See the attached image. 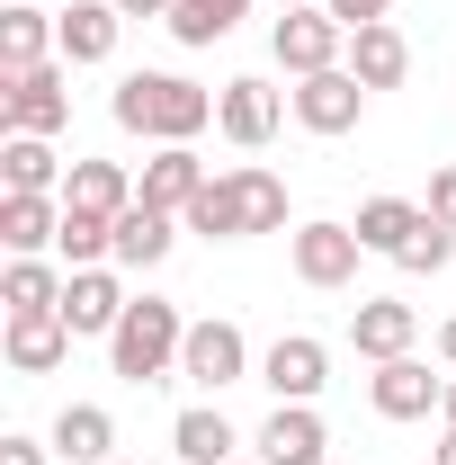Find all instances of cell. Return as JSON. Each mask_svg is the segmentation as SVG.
I'll return each instance as SVG.
<instances>
[{
    "label": "cell",
    "mask_w": 456,
    "mask_h": 465,
    "mask_svg": "<svg viewBox=\"0 0 456 465\" xmlns=\"http://www.w3.org/2000/svg\"><path fill=\"white\" fill-rule=\"evenodd\" d=\"M108 116L125 134H144V143H197V134L215 125V90H197V81H179V72H125Z\"/></svg>",
    "instance_id": "6da1fadb"
},
{
    "label": "cell",
    "mask_w": 456,
    "mask_h": 465,
    "mask_svg": "<svg viewBox=\"0 0 456 465\" xmlns=\"http://www.w3.org/2000/svg\"><path fill=\"white\" fill-rule=\"evenodd\" d=\"M179 349H188V313L171 295H134L125 322L108 331V367L125 385H162V376H179Z\"/></svg>",
    "instance_id": "7a4b0ae2"
},
{
    "label": "cell",
    "mask_w": 456,
    "mask_h": 465,
    "mask_svg": "<svg viewBox=\"0 0 456 465\" xmlns=\"http://www.w3.org/2000/svg\"><path fill=\"white\" fill-rule=\"evenodd\" d=\"M72 125V63H36V72H0V134H63Z\"/></svg>",
    "instance_id": "3957f363"
},
{
    "label": "cell",
    "mask_w": 456,
    "mask_h": 465,
    "mask_svg": "<svg viewBox=\"0 0 456 465\" xmlns=\"http://www.w3.org/2000/svg\"><path fill=\"white\" fill-rule=\"evenodd\" d=\"M269 54H278V72L313 81V72L349 63V27L322 9V0H313V9H278V27H269Z\"/></svg>",
    "instance_id": "277c9868"
},
{
    "label": "cell",
    "mask_w": 456,
    "mask_h": 465,
    "mask_svg": "<svg viewBox=\"0 0 456 465\" xmlns=\"http://www.w3.org/2000/svg\"><path fill=\"white\" fill-rule=\"evenodd\" d=\"M286 260H295V278L304 287H349L358 278V260H367V242H358V224H332V215H313V224L286 232Z\"/></svg>",
    "instance_id": "5b68a950"
},
{
    "label": "cell",
    "mask_w": 456,
    "mask_h": 465,
    "mask_svg": "<svg viewBox=\"0 0 456 465\" xmlns=\"http://www.w3.org/2000/svg\"><path fill=\"white\" fill-rule=\"evenodd\" d=\"M179 376L197 385V394H224L251 376V341H242V322L224 313H206V322H188V349H179Z\"/></svg>",
    "instance_id": "8992f818"
},
{
    "label": "cell",
    "mask_w": 456,
    "mask_h": 465,
    "mask_svg": "<svg viewBox=\"0 0 456 465\" xmlns=\"http://www.w3.org/2000/svg\"><path fill=\"white\" fill-rule=\"evenodd\" d=\"M286 108H295V125H304V134H349V125L367 116V81H358L349 63H332V72L295 81V90H286Z\"/></svg>",
    "instance_id": "52a82bcc"
},
{
    "label": "cell",
    "mask_w": 456,
    "mask_h": 465,
    "mask_svg": "<svg viewBox=\"0 0 456 465\" xmlns=\"http://www.w3.org/2000/svg\"><path fill=\"white\" fill-rule=\"evenodd\" d=\"M286 116H295V108H286V90H269V81H224V90H215V134L242 143V153L278 143Z\"/></svg>",
    "instance_id": "ba28073f"
},
{
    "label": "cell",
    "mask_w": 456,
    "mask_h": 465,
    "mask_svg": "<svg viewBox=\"0 0 456 465\" xmlns=\"http://www.w3.org/2000/svg\"><path fill=\"white\" fill-rule=\"evenodd\" d=\"M260 385H269L278 403H313V394L332 385V349L313 341V331H286V341H269V358H260Z\"/></svg>",
    "instance_id": "9c48e42d"
},
{
    "label": "cell",
    "mask_w": 456,
    "mask_h": 465,
    "mask_svg": "<svg viewBox=\"0 0 456 465\" xmlns=\"http://www.w3.org/2000/svg\"><path fill=\"white\" fill-rule=\"evenodd\" d=\"M125 304H134V295L116 287V269H72V278H63V322H72V341H108L116 322H125Z\"/></svg>",
    "instance_id": "30bf717a"
},
{
    "label": "cell",
    "mask_w": 456,
    "mask_h": 465,
    "mask_svg": "<svg viewBox=\"0 0 456 465\" xmlns=\"http://www.w3.org/2000/svg\"><path fill=\"white\" fill-rule=\"evenodd\" d=\"M411 341H421V313L402 304V295H358V313H349V349L358 358H411Z\"/></svg>",
    "instance_id": "8fae6325"
},
{
    "label": "cell",
    "mask_w": 456,
    "mask_h": 465,
    "mask_svg": "<svg viewBox=\"0 0 456 465\" xmlns=\"http://www.w3.org/2000/svg\"><path fill=\"white\" fill-rule=\"evenodd\" d=\"M206 162H197V143H153V162H144V179H134V188H144V206H162V215H188V206H197V197H206Z\"/></svg>",
    "instance_id": "7c38bea8"
},
{
    "label": "cell",
    "mask_w": 456,
    "mask_h": 465,
    "mask_svg": "<svg viewBox=\"0 0 456 465\" xmlns=\"http://www.w3.org/2000/svg\"><path fill=\"white\" fill-rule=\"evenodd\" d=\"M0 358H9L18 376H55L63 358H72V322H63V313H9V322H0Z\"/></svg>",
    "instance_id": "4fadbf2b"
},
{
    "label": "cell",
    "mask_w": 456,
    "mask_h": 465,
    "mask_svg": "<svg viewBox=\"0 0 456 465\" xmlns=\"http://www.w3.org/2000/svg\"><path fill=\"white\" fill-rule=\"evenodd\" d=\"M439 394H448V376H430L421 358H385V367L367 376V403L385 411V420H430Z\"/></svg>",
    "instance_id": "5bb4252c"
},
{
    "label": "cell",
    "mask_w": 456,
    "mask_h": 465,
    "mask_svg": "<svg viewBox=\"0 0 456 465\" xmlns=\"http://www.w3.org/2000/svg\"><path fill=\"white\" fill-rule=\"evenodd\" d=\"M322 448H332V430H322L313 403H278L260 420V457L269 465H322Z\"/></svg>",
    "instance_id": "9a60e30c"
},
{
    "label": "cell",
    "mask_w": 456,
    "mask_h": 465,
    "mask_svg": "<svg viewBox=\"0 0 456 465\" xmlns=\"http://www.w3.org/2000/svg\"><path fill=\"white\" fill-rule=\"evenodd\" d=\"M0 242H9V260H45L63 242V197H9L0 188Z\"/></svg>",
    "instance_id": "2e32d148"
},
{
    "label": "cell",
    "mask_w": 456,
    "mask_h": 465,
    "mask_svg": "<svg viewBox=\"0 0 456 465\" xmlns=\"http://www.w3.org/2000/svg\"><path fill=\"white\" fill-rule=\"evenodd\" d=\"M55 27H63V63H116L125 9H116V0H72Z\"/></svg>",
    "instance_id": "e0dca14e"
},
{
    "label": "cell",
    "mask_w": 456,
    "mask_h": 465,
    "mask_svg": "<svg viewBox=\"0 0 456 465\" xmlns=\"http://www.w3.org/2000/svg\"><path fill=\"white\" fill-rule=\"evenodd\" d=\"M63 54V27L36 9V0H18V9H0V72H36V63Z\"/></svg>",
    "instance_id": "ac0fdd59"
},
{
    "label": "cell",
    "mask_w": 456,
    "mask_h": 465,
    "mask_svg": "<svg viewBox=\"0 0 456 465\" xmlns=\"http://www.w3.org/2000/svg\"><path fill=\"white\" fill-rule=\"evenodd\" d=\"M45 439H55L63 465H116V420H108L99 403H63Z\"/></svg>",
    "instance_id": "d6986e66"
},
{
    "label": "cell",
    "mask_w": 456,
    "mask_h": 465,
    "mask_svg": "<svg viewBox=\"0 0 456 465\" xmlns=\"http://www.w3.org/2000/svg\"><path fill=\"white\" fill-rule=\"evenodd\" d=\"M0 179H9V197H55L63 162H55V134H0Z\"/></svg>",
    "instance_id": "ffe728a7"
},
{
    "label": "cell",
    "mask_w": 456,
    "mask_h": 465,
    "mask_svg": "<svg viewBox=\"0 0 456 465\" xmlns=\"http://www.w3.org/2000/svg\"><path fill=\"white\" fill-rule=\"evenodd\" d=\"M349 72L367 81V99H376V90H402V72H411V45H402L394 18H376V27H358V36H349Z\"/></svg>",
    "instance_id": "44dd1931"
},
{
    "label": "cell",
    "mask_w": 456,
    "mask_h": 465,
    "mask_svg": "<svg viewBox=\"0 0 456 465\" xmlns=\"http://www.w3.org/2000/svg\"><path fill=\"white\" fill-rule=\"evenodd\" d=\"M171 457L179 465H233V457H242V439H233V420L215 403H188L171 420Z\"/></svg>",
    "instance_id": "7402d4cb"
},
{
    "label": "cell",
    "mask_w": 456,
    "mask_h": 465,
    "mask_svg": "<svg viewBox=\"0 0 456 465\" xmlns=\"http://www.w3.org/2000/svg\"><path fill=\"white\" fill-rule=\"evenodd\" d=\"M171 242H179V215H162V206H125L116 215V269H162L171 260Z\"/></svg>",
    "instance_id": "603a6c76"
},
{
    "label": "cell",
    "mask_w": 456,
    "mask_h": 465,
    "mask_svg": "<svg viewBox=\"0 0 456 465\" xmlns=\"http://www.w3.org/2000/svg\"><path fill=\"white\" fill-rule=\"evenodd\" d=\"M144 188L125 179V162H72V179H63V206H90V215H125Z\"/></svg>",
    "instance_id": "cb8c5ba5"
},
{
    "label": "cell",
    "mask_w": 456,
    "mask_h": 465,
    "mask_svg": "<svg viewBox=\"0 0 456 465\" xmlns=\"http://www.w3.org/2000/svg\"><path fill=\"white\" fill-rule=\"evenodd\" d=\"M233 179V206H242V232H286V179L278 171H260V162H242Z\"/></svg>",
    "instance_id": "d4e9b609"
},
{
    "label": "cell",
    "mask_w": 456,
    "mask_h": 465,
    "mask_svg": "<svg viewBox=\"0 0 456 465\" xmlns=\"http://www.w3.org/2000/svg\"><path fill=\"white\" fill-rule=\"evenodd\" d=\"M63 278H72V269L9 260V269H0V304H9V313H63Z\"/></svg>",
    "instance_id": "484cf974"
},
{
    "label": "cell",
    "mask_w": 456,
    "mask_h": 465,
    "mask_svg": "<svg viewBox=\"0 0 456 465\" xmlns=\"http://www.w3.org/2000/svg\"><path fill=\"white\" fill-rule=\"evenodd\" d=\"M411 232H421V206H411V197H367V206H358V242H367L376 260H402Z\"/></svg>",
    "instance_id": "4316f807"
},
{
    "label": "cell",
    "mask_w": 456,
    "mask_h": 465,
    "mask_svg": "<svg viewBox=\"0 0 456 465\" xmlns=\"http://www.w3.org/2000/svg\"><path fill=\"white\" fill-rule=\"evenodd\" d=\"M242 18H251V0H179V9H171V36H179V45H224Z\"/></svg>",
    "instance_id": "83f0119b"
},
{
    "label": "cell",
    "mask_w": 456,
    "mask_h": 465,
    "mask_svg": "<svg viewBox=\"0 0 456 465\" xmlns=\"http://www.w3.org/2000/svg\"><path fill=\"white\" fill-rule=\"evenodd\" d=\"M179 224L206 232V242H251V232H242V206H233V179H206V197H197Z\"/></svg>",
    "instance_id": "f1b7e54d"
},
{
    "label": "cell",
    "mask_w": 456,
    "mask_h": 465,
    "mask_svg": "<svg viewBox=\"0 0 456 465\" xmlns=\"http://www.w3.org/2000/svg\"><path fill=\"white\" fill-rule=\"evenodd\" d=\"M448 260H456V232L421 215V232L402 242V260H394V269H411V278H430V269H448Z\"/></svg>",
    "instance_id": "f546056e"
},
{
    "label": "cell",
    "mask_w": 456,
    "mask_h": 465,
    "mask_svg": "<svg viewBox=\"0 0 456 465\" xmlns=\"http://www.w3.org/2000/svg\"><path fill=\"white\" fill-rule=\"evenodd\" d=\"M421 215L456 232V162H448V171H430V197H421Z\"/></svg>",
    "instance_id": "4dcf8cb0"
},
{
    "label": "cell",
    "mask_w": 456,
    "mask_h": 465,
    "mask_svg": "<svg viewBox=\"0 0 456 465\" xmlns=\"http://www.w3.org/2000/svg\"><path fill=\"white\" fill-rule=\"evenodd\" d=\"M322 9H332V18H341L349 36H358V27H376V18H385L394 0H322Z\"/></svg>",
    "instance_id": "1f68e13d"
},
{
    "label": "cell",
    "mask_w": 456,
    "mask_h": 465,
    "mask_svg": "<svg viewBox=\"0 0 456 465\" xmlns=\"http://www.w3.org/2000/svg\"><path fill=\"white\" fill-rule=\"evenodd\" d=\"M45 457H55V439H27V430L0 439V465H45Z\"/></svg>",
    "instance_id": "d6a6232c"
},
{
    "label": "cell",
    "mask_w": 456,
    "mask_h": 465,
    "mask_svg": "<svg viewBox=\"0 0 456 465\" xmlns=\"http://www.w3.org/2000/svg\"><path fill=\"white\" fill-rule=\"evenodd\" d=\"M116 9H125V18H162V27H171V9H179V0H116Z\"/></svg>",
    "instance_id": "836d02e7"
},
{
    "label": "cell",
    "mask_w": 456,
    "mask_h": 465,
    "mask_svg": "<svg viewBox=\"0 0 456 465\" xmlns=\"http://www.w3.org/2000/svg\"><path fill=\"white\" fill-rule=\"evenodd\" d=\"M439 358H448V376H456V313L439 322Z\"/></svg>",
    "instance_id": "e575fe53"
},
{
    "label": "cell",
    "mask_w": 456,
    "mask_h": 465,
    "mask_svg": "<svg viewBox=\"0 0 456 465\" xmlns=\"http://www.w3.org/2000/svg\"><path fill=\"white\" fill-rule=\"evenodd\" d=\"M439 430H456V376H448V394H439Z\"/></svg>",
    "instance_id": "d590c367"
},
{
    "label": "cell",
    "mask_w": 456,
    "mask_h": 465,
    "mask_svg": "<svg viewBox=\"0 0 456 465\" xmlns=\"http://www.w3.org/2000/svg\"><path fill=\"white\" fill-rule=\"evenodd\" d=\"M430 465H456V430H439V457H430Z\"/></svg>",
    "instance_id": "8d00e7d4"
},
{
    "label": "cell",
    "mask_w": 456,
    "mask_h": 465,
    "mask_svg": "<svg viewBox=\"0 0 456 465\" xmlns=\"http://www.w3.org/2000/svg\"><path fill=\"white\" fill-rule=\"evenodd\" d=\"M278 9H313V0H278Z\"/></svg>",
    "instance_id": "74e56055"
},
{
    "label": "cell",
    "mask_w": 456,
    "mask_h": 465,
    "mask_svg": "<svg viewBox=\"0 0 456 465\" xmlns=\"http://www.w3.org/2000/svg\"><path fill=\"white\" fill-rule=\"evenodd\" d=\"M233 465H269V457H233Z\"/></svg>",
    "instance_id": "f35d334b"
},
{
    "label": "cell",
    "mask_w": 456,
    "mask_h": 465,
    "mask_svg": "<svg viewBox=\"0 0 456 465\" xmlns=\"http://www.w3.org/2000/svg\"><path fill=\"white\" fill-rule=\"evenodd\" d=\"M0 9H18V0H0Z\"/></svg>",
    "instance_id": "ab89813d"
}]
</instances>
